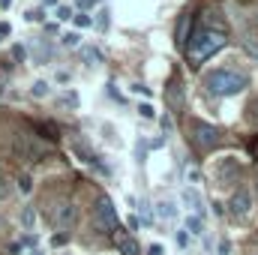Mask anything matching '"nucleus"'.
Returning a JSON list of instances; mask_svg holds the SVG:
<instances>
[{"instance_id": "f257e3e1", "label": "nucleus", "mask_w": 258, "mask_h": 255, "mask_svg": "<svg viewBox=\"0 0 258 255\" xmlns=\"http://www.w3.org/2000/svg\"><path fill=\"white\" fill-rule=\"evenodd\" d=\"M228 42V36H225V30H219V27H198L195 33H189V39H186V57H189V63H204L207 57H213L222 45Z\"/></svg>"}, {"instance_id": "f03ea898", "label": "nucleus", "mask_w": 258, "mask_h": 255, "mask_svg": "<svg viewBox=\"0 0 258 255\" xmlns=\"http://www.w3.org/2000/svg\"><path fill=\"white\" fill-rule=\"evenodd\" d=\"M204 87L210 96H237L240 90L249 87V75L237 69H213L204 75Z\"/></svg>"}, {"instance_id": "7ed1b4c3", "label": "nucleus", "mask_w": 258, "mask_h": 255, "mask_svg": "<svg viewBox=\"0 0 258 255\" xmlns=\"http://www.w3.org/2000/svg\"><path fill=\"white\" fill-rule=\"evenodd\" d=\"M12 153H15L18 159H24V162H42V159L48 156V144L39 141V138L30 135V132H18V135L12 138Z\"/></svg>"}, {"instance_id": "20e7f679", "label": "nucleus", "mask_w": 258, "mask_h": 255, "mask_svg": "<svg viewBox=\"0 0 258 255\" xmlns=\"http://www.w3.org/2000/svg\"><path fill=\"white\" fill-rule=\"evenodd\" d=\"M54 225H57V231H63V234L78 225V207H75L72 201L54 204Z\"/></svg>"}, {"instance_id": "39448f33", "label": "nucleus", "mask_w": 258, "mask_h": 255, "mask_svg": "<svg viewBox=\"0 0 258 255\" xmlns=\"http://www.w3.org/2000/svg\"><path fill=\"white\" fill-rule=\"evenodd\" d=\"M192 138H195V144L201 147V150H213L216 144H219V129L213 126V123H204V120H195V126H192Z\"/></svg>"}, {"instance_id": "423d86ee", "label": "nucleus", "mask_w": 258, "mask_h": 255, "mask_svg": "<svg viewBox=\"0 0 258 255\" xmlns=\"http://www.w3.org/2000/svg\"><path fill=\"white\" fill-rule=\"evenodd\" d=\"M93 216H96V225L102 231H117V210L108 198H99L96 207H93Z\"/></svg>"}, {"instance_id": "0eeeda50", "label": "nucleus", "mask_w": 258, "mask_h": 255, "mask_svg": "<svg viewBox=\"0 0 258 255\" xmlns=\"http://www.w3.org/2000/svg\"><path fill=\"white\" fill-rule=\"evenodd\" d=\"M228 213L237 216V219H246L252 213V195L246 189H237L231 198H228Z\"/></svg>"}, {"instance_id": "6e6552de", "label": "nucleus", "mask_w": 258, "mask_h": 255, "mask_svg": "<svg viewBox=\"0 0 258 255\" xmlns=\"http://www.w3.org/2000/svg\"><path fill=\"white\" fill-rule=\"evenodd\" d=\"M180 201L189 207V210H195V216L198 219H204L207 216V207H204V198H201V192L195 189V186H186V189L180 192Z\"/></svg>"}, {"instance_id": "1a4fd4ad", "label": "nucleus", "mask_w": 258, "mask_h": 255, "mask_svg": "<svg viewBox=\"0 0 258 255\" xmlns=\"http://www.w3.org/2000/svg\"><path fill=\"white\" fill-rule=\"evenodd\" d=\"M72 153H75V156H78V159H81L84 165H93V168L105 171V168L99 165V156H96V153H93V150L87 147V141H75V144H72Z\"/></svg>"}, {"instance_id": "9d476101", "label": "nucleus", "mask_w": 258, "mask_h": 255, "mask_svg": "<svg viewBox=\"0 0 258 255\" xmlns=\"http://www.w3.org/2000/svg\"><path fill=\"white\" fill-rule=\"evenodd\" d=\"M156 216H159V219H174V216H177V204H174L171 198L156 201Z\"/></svg>"}, {"instance_id": "9b49d317", "label": "nucleus", "mask_w": 258, "mask_h": 255, "mask_svg": "<svg viewBox=\"0 0 258 255\" xmlns=\"http://www.w3.org/2000/svg\"><path fill=\"white\" fill-rule=\"evenodd\" d=\"M117 246H120V252H123V255H141L138 240H135V237H129V234H117Z\"/></svg>"}, {"instance_id": "f8f14e48", "label": "nucleus", "mask_w": 258, "mask_h": 255, "mask_svg": "<svg viewBox=\"0 0 258 255\" xmlns=\"http://www.w3.org/2000/svg\"><path fill=\"white\" fill-rule=\"evenodd\" d=\"M33 225H36V207L27 204V207H21V228L24 231H33Z\"/></svg>"}, {"instance_id": "ddd939ff", "label": "nucleus", "mask_w": 258, "mask_h": 255, "mask_svg": "<svg viewBox=\"0 0 258 255\" xmlns=\"http://www.w3.org/2000/svg\"><path fill=\"white\" fill-rule=\"evenodd\" d=\"M189 21H192V15H180V21H177V42L180 45H186V39H189Z\"/></svg>"}, {"instance_id": "4468645a", "label": "nucleus", "mask_w": 258, "mask_h": 255, "mask_svg": "<svg viewBox=\"0 0 258 255\" xmlns=\"http://www.w3.org/2000/svg\"><path fill=\"white\" fill-rule=\"evenodd\" d=\"M81 57H84V63H87V66L102 63V54H99L96 48H90V45H84V48H81Z\"/></svg>"}, {"instance_id": "2eb2a0df", "label": "nucleus", "mask_w": 258, "mask_h": 255, "mask_svg": "<svg viewBox=\"0 0 258 255\" xmlns=\"http://www.w3.org/2000/svg\"><path fill=\"white\" fill-rule=\"evenodd\" d=\"M186 234H195V237H201V234H204V219H198V216H189V219H186Z\"/></svg>"}, {"instance_id": "dca6fc26", "label": "nucleus", "mask_w": 258, "mask_h": 255, "mask_svg": "<svg viewBox=\"0 0 258 255\" xmlns=\"http://www.w3.org/2000/svg\"><path fill=\"white\" fill-rule=\"evenodd\" d=\"M180 96H183V84H180V78H177V81H171V93H168V102H171V105H174V102L180 105Z\"/></svg>"}, {"instance_id": "f3484780", "label": "nucleus", "mask_w": 258, "mask_h": 255, "mask_svg": "<svg viewBox=\"0 0 258 255\" xmlns=\"http://www.w3.org/2000/svg\"><path fill=\"white\" fill-rule=\"evenodd\" d=\"M57 102H60V105H66V108H75V105H78V96H75L72 90H63V93L57 96Z\"/></svg>"}, {"instance_id": "a211bd4d", "label": "nucleus", "mask_w": 258, "mask_h": 255, "mask_svg": "<svg viewBox=\"0 0 258 255\" xmlns=\"http://www.w3.org/2000/svg\"><path fill=\"white\" fill-rule=\"evenodd\" d=\"M30 96H36V99L48 96V84H45V81H33V87H30Z\"/></svg>"}, {"instance_id": "6ab92c4d", "label": "nucleus", "mask_w": 258, "mask_h": 255, "mask_svg": "<svg viewBox=\"0 0 258 255\" xmlns=\"http://www.w3.org/2000/svg\"><path fill=\"white\" fill-rule=\"evenodd\" d=\"M72 21H75V27H81V30L93 24V18H90V15H84V12H78V15H72Z\"/></svg>"}, {"instance_id": "aec40b11", "label": "nucleus", "mask_w": 258, "mask_h": 255, "mask_svg": "<svg viewBox=\"0 0 258 255\" xmlns=\"http://www.w3.org/2000/svg\"><path fill=\"white\" fill-rule=\"evenodd\" d=\"M138 114H141L144 120H153V117H156V111H153L150 102H141V105H138Z\"/></svg>"}, {"instance_id": "412c9836", "label": "nucleus", "mask_w": 258, "mask_h": 255, "mask_svg": "<svg viewBox=\"0 0 258 255\" xmlns=\"http://www.w3.org/2000/svg\"><path fill=\"white\" fill-rule=\"evenodd\" d=\"M216 255H231V240H228V237H219V243H216Z\"/></svg>"}, {"instance_id": "4be33fe9", "label": "nucleus", "mask_w": 258, "mask_h": 255, "mask_svg": "<svg viewBox=\"0 0 258 255\" xmlns=\"http://www.w3.org/2000/svg\"><path fill=\"white\" fill-rule=\"evenodd\" d=\"M24 57H27L24 45H18V42H15V45H12V60H15V63H24Z\"/></svg>"}, {"instance_id": "5701e85b", "label": "nucleus", "mask_w": 258, "mask_h": 255, "mask_svg": "<svg viewBox=\"0 0 258 255\" xmlns=\"http://www.w3.org/2000/svg\"><path fill=\"white\" fill-rule=\"evenodd\" d=\"M246 117H249V123H255V126H258V99H252V102H249Z\"/></svg>"}, {"instance_id": "b1692460", "label": "nucleus", "mask_w": 258, "mask_h": 255, "mask_svg": "<svg viewBox=\"0 0 258 255\" xmlns=\"http://www.w3.org/2000/svg\"><path fill=\"white\" fill-rule=\"evenodd\" d=\"M24 18H27V21H45V9H30Z\"/></svg>"}, {"instance_id": "393cba45", "label": "nucleus", "mask_w": 258, "mask_h": 255, "mask_svg": "<svg viewBox=\"0 0 258 255\" xmlns=\"http://www.w3.org/2000/svg\"><path fill=\"white\" fill-rule=\"evenodd\" d=\"M198 180H201V171H198V168H186V183H189V186H195Z\"/></svg>"}, {"instance_id": "a878e982", "label": "nucleus", "mask_w": 258, "mask_h": 255, "mask_svg": "<svg viewBox=\"0 0 258 255\" xmlns=\"http://www.w3.org/2000/svg\"><path fill=\"white\" fill-rule=\"evenodd\" d=\"M30 186H33L30 174H21V177H18V189H21V192H30Z\"/></svg>"}, {"instance_id": "bb28decb", "label": "nucleus", "mask_w": 258, "mask_h": 255, "mask_svg": "<svg viewBox=\"0 0 258 255\" xmlns=\"http://www.w3.org/2000/svg\"><path fill=\"white\" fill-rule=\"evenodd\" d=\"M66 243H69V234H63V231L51 237V246H54V249H57V246H66Z\"/></svg>"}, {"instance_id": "cd10ccee", "label": "nucleus", "mask_w": 258, "mask_h": 255, "mask_svg": "<svg viewBox=\"0 0 258 255\" xmlns=\"http://www.w3.org/2000/svg\"><path fill=\"white\" fill-rule=\"evenodd\" d=\"M9 192H12V183H9L6 177H0V201H3V198H9Z\"/></svg>"}, {"instance_id": "c85d7f7f", "label": "nucleus", "mask_w": 258, "mask_h": 255, "mask_svg": "<svg viewBox=\"0 0 258 255\" xmlns=\"http://www.w3.org/2000/svg\"><path fill=\"white\" fill-rule=\"evenodd\" d=\"M108 24H111L108 12H99V18H96V27H99V30H108Z\"/></svg>"}, {"instance_id": "c756f323", "label": "nucleus", "mask_w": 258, "mask_h": 255, "mask_svg": "<svg viewBox=\"0 0 258 255\" xmlns=\"http://www.w3.org/2000/svg\"><path fill=\"white\" fill-rule=\"evenodd\" d=\"M54 15H57V21H66V18H72V9H69V6H57Z\"/></svg>"}, {"instance_id": "7c9ffc66", "label": "nucleus", "mask_w": 258, "mask_h": 255, "mask_svg": "<svg viewBox=\"0 0 258 255\" xmlns=\"http://www.w3.org/2000/svg\"><path fill=\"white\" fill-rule=\"evenodd\" d=\"M78 42H81V39H78V33H66V36H63V45H69V48H75Z\"/></svg>"}, {"instance_id": "2f4dec72", "label": "nucleus", "mask_w": 258, "mask_h": 255, "mask_svg": "<svg viewBox=\"0 0 258 255\" xmlns=\"http://www.w3.org/2000/svg\"><path fill=\"white\" fill-rule=\"evenodd\" d=\"M147 255H165V246L162 243H150L147 246Z\"/></svg>"}, {"instance_id": "473e14b6", "label": "nucleus", "mask_w": 258, "mask_h": 255, "mask_svg": "<svg viewBox=\"0 0 258 255\" xmlns=\"http://www.w3.org/2000/svg\"><path fill=\"white\" fill-rule=\"evenodd\" d=\"M174 237H177V246H186L189 243V234L186 231H174Z\"/></svg>"}, {"instance_id": "72a5a7b5", "label": "nucleus", "mask_w": 258, "mask_h": 255, "mask_svg": "<svg viewBox=\"0 0 258 255\" xmlns=\"http://www.w3.org/2000/svg\"><path fill=\"white\" fill-rule=\"evenodd\" d=\"M96 3H99V0H75L78 9H90V6H96Z\"/></svg>"}, {"instance_id": "f704fd0d", "label": "nucleus", "mask_w": 258, "mask_h": 255, "mask_svg": "<svg viewBox=\"0 0 258 255\" xmlns=\"http://www.w3.org/2000/svg\"><path fill=\"white\" fill-rule=\"evenodd\" d=\"M132 90H135V93H141V96H150V87H144V84H135Z\"/></svg>"}, {"instance_id": "c9c22d12", "label": "nucleus", "mask_w": 258, "mask_h": 255, "mask_svg": "<svg viewBox=\"0 0 258 255\" xmlns=\"http://www.w3.org/2000/svg\"><path fill=\"white\" fill-rule=\"evenodd\" d=\"M138 225H141L138 216H129V231H138Z\"/></svg>"}, {"instance_id": "e433bc0d", "label": "nucleus", "mask_w": 258, "mask_h": 255, "mask_svg": "<svg viewBox=\"0 0 258 255\" xmlns=\"http://www.w3.org/2000/svg\"><path fill=\"white\" fill-rule=\"evenodd\" d=\"M24 243H27V246H36V243H39V237H36V234H27V237H24Z\"/></svg>"}, {"instance_id": "4c0bfd02", "label": "nucleus", "mask_w": 258, "mask_h": 255, "mask_svg": "<svg viewBox=\"0 0 258 255\" xmlns=\"http://www.w3.org/2000/svg\"><path fill=\"white\" fill-rule=\"evenodd\" d=\"M9 33H12V27L6 21H0V36H9Z\"/></svg>"}, {"instance_id": "58836bf2", "label": "nucleus", "mask_w": 258, "mask_h": 255, "mask_svg": "<svg viewBox=\"0 0 258 255\" xmlns=\"http://www.w3.org/2000/svg\"><path fill=\"white\" fill-rule=\"evenodd\" d=\"M45 6H60V0H42Z\"/></svg>"}, {"instance_id": "ea45409f", "label": "nucleus", "mask_w": 258, "mask_h": 255, "mask_svg": "<svg viewBox=\"0 0 258 255\" xmlns=\"http://www.w3.org/2000/svg\"><path fill=\"white\" fill-rule=\"evenodd\" d=\"M12 6V0H0V9H9Z\"/></svg>"}, {"instance_id": "a19ab883", "label": "nucleus", "mask_w": 258, "mask_h": 255, "mask_svg": "<svg viewBox=\"0 0 258 255\" xmlns=\"http://www.w3.org/2000/svg\"><path fill=\"white\" fill-rule=\"evenodd\" d=\"M0 231H3V219H0Z\"/></svg>"}, {"instance_id": "79ce46f5", "label": "nucleus", "mask_w": 258, "mask_h": 255, "mask_svg": "<svg viewBox=\"0 0 258 255\" xmlns=\"http://www.w3.org/2000/svg\"><path fill=\"white\" fill-rule=\"evenodd\" d=\"M33 255H42V252H39V249H36V252H33Z\"/></svg>"}]
</instances>
